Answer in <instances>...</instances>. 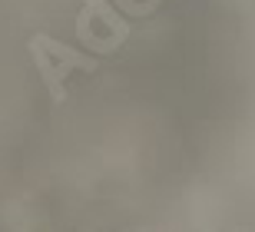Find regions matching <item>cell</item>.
I'll return each mask as SVG.
<instances>
[{
    "label": "cell",
    "instance_id": "obj_1",
    "mask_svg": "<svg viewBox=\"0 0 255 232\" xmlns=\"http://www.w3.org/2000/svg\"><path fill=\"white\" fill-rule=\"evenodd\" d=\"M27 50H30V60H33V66H37L40 80H43V86H47L50 100L63 103L66 100V86L63 80L73 70H83V73H93L96 70V60L93 56L80 53V50H73V46L60 43V40H53L50 33H33V37L27 40Z\"/></svg>",
    "mask_w": 255,
    "mask_h": 232
},
{
    "label": "cell",
    "instance_id": "obj_2",
    "mask_svg": "<svg viewBox=\"0 0 255 232\" xmlns=\"http://www.w3.org/2000/svg\"><path fill=\"white\" fill-rule=\"evenodd\" d=\"M83 7L76 13V40L86 43L93 53H116L129 37V20L120 17L106 0H80Z\"/></svg>",
    "mask_w": 255,
    "mask_h": 232
}]
</instances>
